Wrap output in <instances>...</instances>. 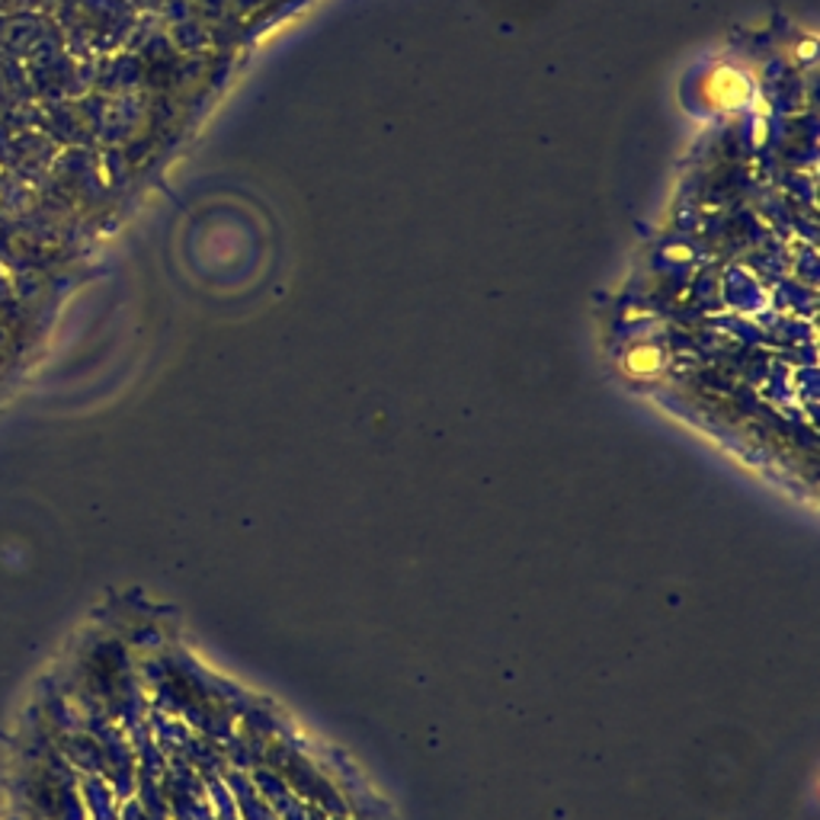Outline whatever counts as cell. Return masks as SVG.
Instances as JSON below:
<instances>
[{"label":"cell","mask_w":820,"mask_h":820,"mask_svg":"<svg viewBox=\"0 0 820 820\" xmlns=\"http://www.w3.org/2000/svg\"><path fill=\"white\" fill-rule=\"evenodd\" d=\"M661 365H664V356H661V350L657 346H651V343H641L635 346L629 356H625V372L632 375V378H654L657 372H661Z\"/></svg>","instance_id":"cell-2"},{"label":"cell","mask_w":820,"mask_h":820,"mask_svg":"<svg viewBox=\"0 0 820 820\" xmlns=\"http://www.w3.org/2000/svg\"><path fill=\"white\" fill-rule=\"evenodd\" d=\"M705 96H708L715 106H737V103H744V96H747V84H744L737 74H730V71H715V74H708V81H705Z\"/></svg>","instance_id":"cell-1"}]
</instances>
